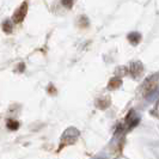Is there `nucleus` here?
<instances>
[{"label": "nucleus", "mask_w": 159, "mask_h": 159, "mask_svg": "<svg viewBox=\"0 0 159 159\" xmlns=\"http://www.w3.org/2000/svg\"><path fill=\"white\" fill-rule=\"evenodd\" d=\"M157 84H158V81H157L156 78H150V79H147L143 84V86H141V93H143V96L151 93L152 91L157 88Z\"/></svg>", "instance_id": "1"}, {"label": "nucleus", "mask_w": 159, "mask_h": 159, "mask_svg": "<svg viewBox=\"0 0 159 159\" xmlns=\"http://www.w3.org/2000/svg\"><path fill=\"white\" fill-rule=\"evenodd\" d=\"M26 12H28V4L24 2L23 5L15 12V15H13V22H15V23H20L24 19Z\"/></svg>", "instance_id": "2"}, {"label": "nucleus", "mask_w": 159, "mask_h": 159, "mask_svg": "<svg viewBox=\"0 0 159 159\" xmlns=\"http://www.w3.org/2000/svg\"><path fill=\"white\" fill-rule=\"evenodd\" d=\"M129 73L130 74H133L134 77H139V75H141L143 74V66L140 62H134V64H132L129 66Z\"/></svg>", "instance_id": "3"}, {"label": "nucleus", "mask_w": 159, "mask_h": 159, "mask_svg": "<svg viewBox=\"0 0 159 159\" xmlns=\"http://www.w3.org/2000/svg\"><path fill=\"white\" fill-rule=\"evenodd\" d=\"M121 86V79L120 78H114V79L110 80V83H109V85H108V88L111 89V90H115V89H117Z\"/></svg>", "instance_id": "4"}, {"label": "nucleus", "mask_w": 159, "mask_h": 159, "mask_svg": "<svg viewBox=\"0 0 159 159\" xmlns=\"http://www.w3.org/2000/svg\"><path fill=\"white\" fill-rule=\"evenodd\" d=\"M128 40L130 41L133 44H136V43L140 41V36H139L138 34H130V35L128 36Z\"/></svg>", "instance_id": "5"}, {"label": "nucleus", "mask_w": 159, "mask_h": 159, "mask_svg": "<svg viewBox=\"0 0 159 159\" xmlns=\"http://www.w3.org/2000/svg\"><path fill=\"white\" fill-rule=\"evenodd\" d=\"M2 29H4V31L10 34V32H12V23H11V20H6L4 25H2Z\"/></svg>", "instance_id": "6"}, {"label": "nucleus", "mask_w": 159, "mask_h": 159, "mask_svg": "<svg viewBox=\"0 0 159 159\" xmlns=\"http://www.w3.org/2000/svg\"><path fill=\"white\" fill-rule=\"evenodd\" d=\"M18 127H19V123H18L17 121H12V120H10V121L7 122V128H8V129L16 130Z\"/></svg>", "instance_id": "7"}, {"label": "nucleus", "mask_w": 159, "mask_h": 159, "mask_svg": "<svg viewBox=\"0 0 159 159\" xmlns=\"http://www.w3.org/2000/svg\"><path fill=\"white\" fill-rule=\"evenodd\" d=\"M108 105H109V101H108V99H102V101H99V103H98V107L102 108V109L107 108Z\"/></svg>", "instance_id": "8"}, {"label": "nucleus", "mask_w": 159, "mask_h": 159, "mask_svg": "<svg viewBox=\"0 0 159 159\" xmlns=\"http://www.w3.org/2000/svg\"><path fill=\"white\" fill-rule=\"evenodd\" d=\"M61 4L64 5L65 7H72V5H73V0H61Z\"/></svg>", "instance_id": "9"}]
</instances>
